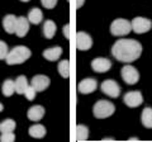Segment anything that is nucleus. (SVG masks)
Wrapping results in <instances>:
<instances>
[{
    "label": "nucleus",
    "mask_w": 152,
    "mask_h": 142,
    "mask_svg": "<svg viewBox=\"0 0 152 142\" xmlns=\"http://www.w3.org/2000/svg\"><path fill=\"white\" fill-rule=\"evenodd\" d=\"M112 53L121 62L131 64L140 59L142 53V45L136 40H118L112 47Z\"/></svg>",
    "instance_id": "obj_1"
},
{
    "label": "nucleus",
    "mask_w": 152,
    "mask_h": 142,
    "mask_svg": "<svg viewBox=\"0 0 152 142\" xmlns=\"http://www.w3.org/2000/svg\"><path fill=\"white\" fill-rule=\"evenodd\" d=\"M32 56L31 50L26 46H15L13 50L9 51L7 56V64L8 65H20Z\"/></svg>",
    "instance_id": "obj_2"
},
{
    "label": "nucleus",
    "mask_w": 152,
    "mask_h": 142,
    "mask_svg": "<svg viewBox=\"0 0 152 142\" xmlns=\"http://www.w3.org/2000/svg\"><path fill=\"white\" fill-rule=\"evenodd\" d=\"M114 111H115V107L112 102L108 100H99L94 104L93 107V114L95 118H99V119H103V118H108L113 116Z\"/></svg>",
    "instance_id": "obj_3"
},
{
    "label": "nucleus",
    "mask_w": 152,
    "mask_h": 142,
    "mask_svg": "<svg viewBox=\"0 0 152 142\" xmlns=\"http://www.w3.org/2000/svg\"><path fill=\"white\" fill-rule=\"evenodd\" d=\"M132 31V24L131 22H128L127 19L123 18H118L110 24V33L115 37H123L129 34Z\"/></svg>",
    "instance_id": "obj_4"
},
{
    "label": "nucleus",
    "mask_w": 152,
    "mask_h": 142,
    "mask_svg": "<svg viewBox=\"0 0 152 142\" xmlns=\"http://www.w3.org/2000/svg\"><path fill=\"white\" fill-rule=\"evenodd\" d=\"M131 24H132V31L136 32L137 34L147 33L152 28V22L148 18H143V17H136L131 22Z\"/></svg>",
    "instance_id": "obj_5"
},
{
    "label": "nucleus",
    "mask_w": 152,
    "mask_h": 142,
    "mask_svg": "<svg viewBox=\"0 0 152 142\" xmlns=\"http://www.w3.org/2000/svg\"><path fill=\"white\" fill-rule=\"evenodd\" d=\"M122 78L124 80V83L128 85H134L138 83L140 80V72L136 67H133L132 65H126L122 69Z\"/></svg>",
    "instance_id": "obj_6"
},
{
    "label": "nucleus",
    "mask_w": 152,
    "mask_h": 142,
    "mask_svg": "<svg viewBox=\"0 0 152 142\" xmlns=\"http://www.w3.org/2000/svg\"><path fill=\"white\" fill-rule=\"evenodd\" d=\"M102 91L110 98H118L121 94V86L114 80H105L102 84Z\"/></svg>",
    "instance_id": "obj_7"
},
{
    "label": "nucleus",
    "mask_w": 152,
    "mask_h": 142,
    "mask_svg": "<svg viewBox=\"0 0 152 142\" xmlns=\"http://www.w3.org/2000/svg\"><path fill=\"white\" fill-rule=\"evenodd\" d=\"M75 43H76V48L80 50V51H88L93 46V40L88 33L85 32H79L76 33V40H75Z\"/></svg>",
    "instance_id": "obj_8"
},
{
    "label": "nucleus",
    "mask_w": 152,
    "mask_h": 142,
    "mask_svg": "<svg viewBox=\"0 0 152 142\" xmlns=\"http://www.w3.org/2000/svg\"><path fill=\"white\" fill-rule=\"evenodd\" d=\"M123 102L127 107L129 108H136V107H140L142 103H143V97H142V93L141 91H129L127 93L124 98H123Z\"/></svg>",
    "instance_id": "obj_9"
},
{
    "label": "nucleus",
    "mask_w": 152,
    "mask_h": 142,
    "mask_svg": "<svg viewBox=\"0 0 152 142\" xmlns=\"http://www.w3.org/2000/svg\"><path fill=\"white\" fill-rule=\"evenodd\" d=\"M91 67H93V70L95 71V72L103 74V72H107V71L110 70L112 62H110V60H108V59L98 57V59H94L93 60Z\"/></svg>",
    "instance_id": "obj_10"
},
{
    "label": "nucleus",
    "mask_w": 152,
    "mask_h": 142,
    "mask_svg": "<svg viewBox=\"0 0 152 142\" xmlns=\"http://www.w3.org/2000/svg\"><path fill=\"white\" fill-rule=\"evenodd\" d=\"M50 84L51 81L46 75H36L31 81V85L36 89V91H45L50 86Z\"/></svg>",
    "instance_id": "obj_11"
},
{
    "label": "nucleus",
    "mask_w": 152,
    "mask_h": 142,
    "mask_svg": "<svg viewBox=\"0 0 152 142\" xmlns=\"http://www.w3.org/2000/svg\"><path fill=\"white\" fill-rule=\"evenodd\" d=\"M98 86V83L95 79H84L83 81H80L77 85V90L81 94H91Z\"/></svg>",
    "instance_id": "obj_12"
},
{
    "label": "nucleus",
    "mask_w": 152,
    "mask_h": 142,
    "mask_svg": "<svg viewBox=\"0 0 152 142\" xmlns=\"http://www.w3.org/2000/svg\"><path fill=\"white\" fill-rule=\"evenodd\" d=\"M28 31H29V20L26 17H19L17 18V24H15V34L18 37H24Z\"/></svg>",
    "instance_id": "obj_13"
},
{
    "label": "nucleus",
    "mask_w": 152,
    "mask_h": 142,
    "mask_svg": "<svg viewBox=\"0 0 152 142\" xmlns=\"http://www.w3.org/2000/svg\"><path fill=\"white\" fill-rule=\"evenodd\" d=\"M27 116H28V118H29V121L38 122V121H41L45 116V108L42 105H33V107L29 108Z\"/></svg>",
    "instance_id": "obj_14"
},
{
    "label": "nucleus",
    "mask_w": 152,
    "mask_h": 142,
    "mask_svg": "<svg viewBox=\"0 0 152 142\" xmlns=\"http://www.w3.org/2000/svg\"><path fill=\"white\" fill-rule=\"evenodd\" d=\"M15 24H17V17L13 15V14H8V15L3 18V27L9 34L15 33Z\"/></svg>",
    "instance_id": "obj_15"
},
{
    "label": "nucleus",
    "mask_w": 152,
    "mask_h": 142,
    "mask_svg": "<svg viewBox=\"0 0 152 142\" xmlns=\"http://www.w3.org/2000/svg\"><path fill=\"white\" fill-rule=\"evenodd\" d=\"M43 57L46 60H48L51 61V62H53V61H57L60 57H61V55H62V48L61 47H52V48H48V50H46L43 51Z\"/></svg>",
    "instance_id": "obj_16"
},
{
    "label": "nucleus",
    "mask_w": 152,
    "mask_h": 142,
    "mask_svg": "<svg viewBox=\"0 0 152 142\" xmlns=\"http://www.w3.org/2000/svg\"><path fill=\"white\" fill-rule=\"evenodd\" d=\"M46 127L42 124H37V123L29 127V130H28V133L33 138H42V137L46 136Z\"/></svg>",
    "instance_id": "obj_17"
},
{
    "label": "nucleus",
    "mask_w": 152,
    "mask_h": 142,
    "mask_svg": "<svg viewBox=\"0 0 152 142\" xmlns=\"http://www.w3.org/2000/svg\"><path fill=\"white\" fill-rule=\"evenodd\" d=\"M28 20H29V23H32V24H39V23L42 22V19H43V13H42L41 9L38 8H32L31 12L28 13Z\"/></svg>",
    "instance_id": "obj_18"
},
{
    "label": "nucleus",
    "mask_w": 152,
    "mask_h": 142,
    "mask_svg": "<svg viewBox=\"0 0 152 142\" xmlns=\"http://www.w3.org/2000/svg\"><path fill=\"white\" fill-rule=\"evenodd\" d=\"M75 137L76 141L79 142H84L89 138V128L84 124H77L75 128Z\"/></svg>",
    "instance_id": "obj_19"
},
{
    "label": "nucleus",
    "mask_w": 152,
    "mask_h": 142,
    "mask_svg": "<svg viewBox=\"0 0 152 142\" xmlns=\"http://www.w3.org/2000/svg\"><path fill=\"white\" fill-rule=\"evenodd\" d=\"M1 93L4 97H12L15 93V81H13L10 79L5 80L1 86Z\"/></svg>",
    "instance_id": "obj_20"
},
{
    "label": "nucleus",
    "mask_w": 152,
    "mask_h": 142,
    "mask_svg": "<svg viewBox=\"0 0 152 142\" xmlns=\"http://www.w3.org/2000/svg\"><path fill=\"white\" fill-rule=\"evenodd\" d=\"M141 121H142V124L146 128H152V108L147 107L142 112V116H141Z\"/></svg>",
    "instance_id": "obj_21"
},
{
    "label": "nucleus",
    "mask_w": 152,
    "mask_h": 142,
    "mask_svg": "<svg viewBox=\"0 0 152 142\" xmlns=\"http://www.w3.org/2000/svg\"><path fill=\"white\" fill-rule=\"evenodd\" d=\"M43 34L46 38H53V36L56 34V24L53 20H46L43 24Z\"/></svg>",
    "instance_id": "obj_22"
},
{
    "label": "nucleus",
    "mask_w": 152,
    "mask_h": 142,
    "mask_svg": "<svg viewBox=\"0 0 152 142\" xmlns=\"http://www.w3.org/2000/svg\"><path fill=\"white\" fill-rule=\"evenodd\" d=\"M27 86H28V79L24 76V75L18 76L15 80V93L22 95V94H24Z\"/></svg>",
    "instance_id": "obj_23"
},
{
    "label": "nucleus",
    "mask_w": 152,
    "mask_h": 142,
    "mask_svg": "<svg viewBox=\"0 0 152 142\" xmlns=\"http://www.w3.org/2000/svg\"><path fill=\"white\" fill-rule=\"evenodd\" d=\"M58 72L64 79L70 78V61L69 60H62L58 64Z\"/></svg>",
    "instance_id": "obj_24"
},
{
    "label": "nucleus",
    "mask_w": 152,
    "mask_h": 142,
    "mask_svg": "<svg viewBox=\"0 0 152 142\" xmlns=\"http://www.w3.org/2000/svg\"><path fill=\"white\" fill-rule=\"evenodd\" d=\"M15 121L13 119H5L0 123V132L4 133V132H13L15 130Z\"/></svg>",
    "instance_id": "obj_25"
},
{
    "label": "nucleus",
    "mask_w": 152,
    "mask_h": 142,
    "mask_svg": "<svg viewBox=\"0 0 152 142\" xmlns=\"http://www.w3.org/2000/svg\"><path fill=\"white\" fill-rule=\"evenodd\" d=\"M36 93H37V91H36V89L33 88L32 85H28L23 95H26V98L28 99V100H33V99L36 98Z\"/></svg>",
    "instance_id": "obj_26"
},
{
    "label": "nucleus",
    "mask_w": 152,
    "mask_h": 142,
    "mask_svg": "<svg viewBox=\"0 0 152 142\" xmlns=\"http://www.w3.org/2000/svg\"><path fill=\"white\" fill-rule=\"evenodd\" d=\"M0 141L1 142H13L15 141V135L13 132H4L0 136Z\"/></svg>",
    "instance_id": "obj_27"
},
{
    "label": "nucleus",
    "mask_w": 152,
    "mask_h": 142,
    "mask_svg": "<svg viewBox=\"0 0 152 142\" xmlns=\"http://www.w3.org/2000/svg\"><path fill=\"white\" fill-rule=\"evenodd\" d=\"M9 53V48H8V45L5 42L0 41V60H5L7 56Z\"/></svg>",
    "instance_id": "obj_28"
},
{
    "label": "nucleus",
    "mask_w": 152,
    "mask_h": 142,
    "mask_svg": "<svg viewBox=\"0 0 152 142\" xmlns=\"http://www.w3.org/2000/svg\"><path fill=\"white\" fill-rule=\"evenodd\" d=\"M41 3L46 9H53L57 4V0H41Z\"/></svg>",
    "instance_id": "obj_29"
},
{
    "label": "nucleus",
    "mask_w": 152,
    "mask_h": 142,
    "mask_svg": "<svg viewBox=\"0 0 152 142\" xmlns=\"http://www.w3.org/2000/svg\"><path fill=\"white\" fill-rule=\"evenodd\" d=\"M64 36L66 37V40H70V24H66V26H64Z\"/></svg>",
    "instance_id": "obj_30"
},
{
    "label": "nucleus",
    "mask_w": 152,
    "mask_h": 142,
    "mask_svg": "<svg viewBox=\"0 0 152 142\" xmlns=\"http://www.w3.org/2000/svg\"><path fill=\"white\" fill-rule=\"evenodd\" d=\"M85 0H75V4H76V9H80L83 5H84Z\"/></svg>",
    "instance_id": "obj_31"
},
{
    "label": "nucleus",
    "mask_w": 152,
    "mask_h": 142,
    "mask_svg": "<svg viewBox=\"0 0 152 142\" xmlns=\"http://www.w3.org/2000/svg\"><path fill=\"white\" fill-rule=\"evenodd\" d=\"M128 141H140V138H138V137H131V138H128Z\"/></svg>",
    "instance_id": "obj_32"
},
{
    "label": "nucleus",
    "mask_w": 152,
    "mask_h": 142,
    "mask_svg": "<svg viewBox=\"0 0 152 142\" xmlns=\"http://www.w3.org/2000/svg\"><path fill=\"white\" fill-rule=\"evenodd\" d=\"M102 141H105L107 142V141H115V140H114V138H107V137H105V138H103Z\"/></svg>",
    "instance_id": "obj_33"
},
{
    "label": "nucleus",
    "mask_w": 152,
    "mask_h": 142,
    "mask_svg": "<svg viewBox=\"0 0 152 142\" xmlns=\"http://www.w3.org/2000/svg\"><path fill=\"white\" fill-rule=\"evenodd\" d=\"M3 109H4V105L1 103H0V112H3Z\"/></svg>",
    "instance_id": "obj_34"
},
{
    "label": "nucleus",
    "mask_w": 152,
    "mask_h": 142,
    "mask_svg": "<svg viewBox=\"0 0 152 142\" xmlns=\"http://www.w3.org/2000/svg\"><path fill=\"white\" fill-rule=\"evenodd\" d=\"M20 1H23V3H28V1H31V0H20Z\"/></svg>",
    "instance_id": "obj_35"
}]
</instances>
